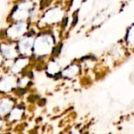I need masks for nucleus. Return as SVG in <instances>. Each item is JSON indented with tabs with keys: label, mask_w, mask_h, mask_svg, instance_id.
<instances>
[{
	"label": "nucleus",
	"mask_w": 134,
	"mask_h": 134,
	"mask_svg": "<svg viewBox=\"0 0 134 134\" xmlns=\"http://www.w3.org/2000/svg\"><path fill=\"white\" fill-rule=\"evenodd\" d=\"M126 43L128 46L134 49V25L130 27L126 35Z\"/></svg>",
	"instance_id": "obj_1"
}]
</instances>
